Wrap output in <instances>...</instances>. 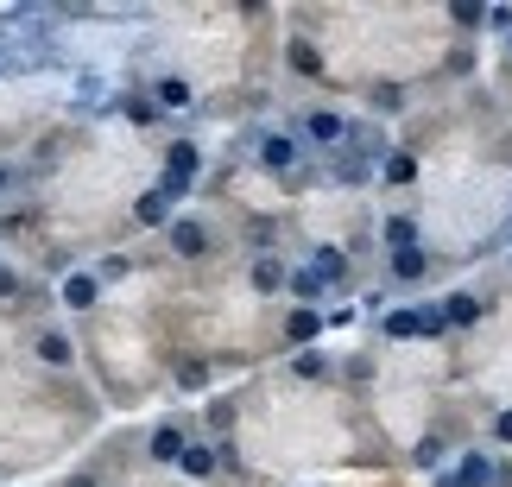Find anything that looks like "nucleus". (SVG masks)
<instances>
[{"label":"nucleus","mask_w":512,"mask_h":487,"mask_svg":"<svg viewBox=\"0 0 512 487\" xmlns=\"http://www.w3.org/2000/svg\"><path fill=\"white\" fill-rule=\"evenodd\" d=\"M304 140H298V127H260L253 133V165L266 171V178H298L304 171Z\"/></svg>","instance_id":"1"},{"label":"nucleus","mask_w":512,"mask_h":487,"mask_svg":"<svg viewBox=\"0 0 512 487\" xmlns=\"http://www.w3.org/2000/svg\"><path fill=\"white\" fill-rule=\"evenodd\" d=\"M152 184H159L177 209H184V203H190V190L203 184V146H196V140H171V146H165V159H159V178H152Z\"/></svg>","instance_id":"2"},{"label":"nucleus","mask_w":512,"mask_h":487,"mask_svg":"<svg viewBox=\"0 0 512 487\" xmlns=\"http://www.w3.org/2000/svg\"><path fill=\"white\" fill-rule=\"evenodd\" d=\"M298 140H304V152H329V159H336L342 146H354V121L342 108H304L298 114Z\"/></svg>","instance_id":"3"},{"label":"nucleus","mask_w":512,"mask_h":487,"mask_svg":"<svg viewBox=\"0 0 512 487\" xmlns=\"http://www.w3.org/2000/svg\"><path fill=\"white\" fill-rule=\"evenodd\" d=\"M165 253H171V260H184V266L209 260V253H215V228H209V216H196V209H177L171 228H165Z\"/></svg>","instance_id":"4"},{"label":"nucleus","mask_w":512,"mask_h":487,"mask_svg":"<svg viewBox=\"0 0 512 487\" xmlns=\"http://www.w3.org/2000/svg\"><path fill=\"white\" fill-rule=\"evenodd\" d=\"M32 361L45 367V374H70L76 367V336L64 323H38L32 329Z\"/></svg>","instance_id":"5"},{"label":"nucleus","mask_w":512,"mask_h":487,"mask_svg":"<svg viewBox=\"0 0 512 487\" xmlns=\"http://www.w3.org/2000/svg\"><path fill=\"white\" fill-rule=\"evenodd\" d=\"M184 443H190V418H159V424H152V431L140 437V450H146L152 469H177Z\"/></svg>","instance_id":"6"},{"label":"nucleus","mask_w":512,"mask_h":487,"mask_svg":"<svg viewBox=\"0 0 512 487\" xmlns=\"http://www.w3.org/2000/svg\"><path fill=\"white\" fill-rule=\"evenodd\" d=\"M102 272L95 266H76V272H64V279H57V304L64 310H76V317H95V310H102Z\"/></svg>","instance_id":"7"},{"label":"nucleus","mask_w":512,"mask_h":487,"mask_svg":"<svg viewBox=\"0 0 512 487\" xmlns=\"http://www.w3.org/2000/svg\"><path fill=\"white\" fill-rule=\"evenodd\" d=\"M304 272L317 279V291H323V298H329V291H348V285H354V266H348V253H342V247H329V241H317V247L304 253Z\"/></svg>","instance_id":"8"},{"label":"nucleus","mask_w":512,"mask_h":487,"mask_svg":"<svg viewBox=\"0 0 512 487\" xmlns=\"http://www.w3.org/2000/svg\"><path fill=\"white\" fill-rule=\"evenodd\" d=\"M146 95H152V108H159V114H190L196 108V83H190L184 70H159L146 83Z\"/></svg>","instance_id":"9"},{"label":"nucleus","mask_w":512,"mask_h":487,"mask_svg":"<svg viewBox=\"0 0 512 487\" xmlns=\"http://www.w3.org/2000/svg\"><path fill=\"white\" fill-rule=\"evenodd\" d=\"M285 279H291V260H285V253L260 247V253L247 260V291H253V298H279Z\"/></svg>","instance_id":"10"},{"label":"nucleus","mask_w":512,"mask_h":487,"mask_svg":"<svg viewBox=\"0 0 512 487\" xmlns=\"http://www.w3.org/2000/svg\"><path fill=\"white\" fill-rule=\"evenodd\" d=\"M323 304H291L285 310V348L291 355H304V348H317V336H323Z\"/></svg>","instance_id":"11"},{"label":"nucleus","mask_w":512,"mask_h":487,"mask_svg":"<svg viewBox=\"0 0 512 487\" xmlns=\"http://www.w3.org/2000/svg\"><path fill=\"white\" fill-rule=\"evenodd\" d=\"M430 266H437V253H430V247H399V253H386V279L392 285H424L430 279Z\"/></svg>","instance_id":"12"},{"label":"nucleus","mask_w":512,"mask_h":487,"mask_svg":"<svg viewBox=\"0 0 512 487\" xmlns=\"http://www.w3.org/2000/svg\"><path fill=\"white\" fill-rule=\"evenodd\" d=\"M177 475H184V481H215V475H222V443L190 437L184 456H177Z\"/></svg>","instance_id":"13"},{"label":"nucleus","mask_w":512,"mask_h":487,"mask_svg":"<svg viewBox=\"0 0 512 487\" xmlns=\"http://www.w3.org/2000/svg\"><path fill=\"white\" fill-rule=\"evenodd\" d=\"M449 481H456V487H494V481H500V456L462 450L456 462H449Z\"/></svg>","instance_id":"14"},{"label":"nucleus","mask_w":512,"mask_h":487,"mask_svg":"<svg viewBox=\"0 0 512 487\" xmlns=\"http://www.w3.org/2000/svg\"><path fill=\"white\" fill-rule=\"evenodd\" d=\"M171 216H177V203L165 197L159 184H146L140 197H133V216H127V222H133V228H159V235H165V228H171Z\"/></svg>","instance_id":"15"},{"label":"nucleus","mask_w":512,"mask_h":487,"mask_svg":"<svg viewBox=\"0 0 512 487\" xmlns=\"http://www.w3.org/2000/svg\"><path fill=\"white\" fill-rule=\"evenodd\" d=\"M443 317H449V329H475L481 317H487V298L481 291H443Z\"/></svg>","instance_id":"16"},{"label":"nucleus","mask_w":512,"mask_h":487,"mask_svg":"<svg viewBox=\"0 0 512 487\" xmlns=\"http://www.w3.org/2000/svg\"><path fill=\"white\" fill-rule=\"evenodd\" d=\"M285 64L298 70V76H310V83H323V76H329V64H323V51L310 45V38H291V45H285Z\"/></svg>","instance_id":"17"},{"label":"nucleus","mask_w":512,"mask_h":487,"mask_svg":"<svg viewBox=\"0 0 512 487\" xmlns=\"http://www.w3.org/2000/svg\"><path fill=\"white\" fill-rule=\"evenodd\" d=\"M380 247H386V253L424 247V235H418V222H411V216H380Z\"/></svg>","instance_id":"18"},{"label":"nucleus","mask_w":512,"mask_h":487,"mask_svg":"<svg viewBox=\"0 0 512 487\" xmlns=\"http://www.w3.org/2000/svg\"><path fill=\"white\" fill-rule=\"evenodd\" d=\"M380 336H386V342H418V304L386 310V317H380Z\"/></svg>","instance_id":"19"},{"label":"nucleus","mask_w":512,"mask_h":487,"mask_svg":"<svg viewBox=\"0 0 512 487\" xmlns=\"http://www.w3.org/2000/svg\"><path fill=\"white\" fill-rule=\"evenodd\" d=\"M373 178L380 184H411L418 178V159H411V152H380V171H373Z\"/></svg>","instance_id":"20"},{"label":"nucleus","mask_w":512,"mask_h":487,"mask_svg":"<svg viewBox=\"0 0 512 487\" xmlns=\"http://www.w3.org/2000/svg\"><path fill=\"white\" fill-rule=\"evenodd\" d=\"M291 374H298V380H329V374H336V361L317 355V348H304V355H291Z\"/></svg>","instance_id":"21"},{"label":"nucleus","mask_w":512,"mask_h":487,"mask_svg":"<svg viewBox=\"0 0 512 487\" xmlns=\"http://www.w3.org/2000/svg\"><path fill=\"white\" fill-rule=\"evenodd\" d=\"M121 114H127L133 127H159V121H165V114L152 108V95H146V89H140V95H121Z\"/></svg>","instance_id":"22"},{"label":"nucleus","mask_w":512,"mask_h":487,"mask_svg":"<svg viewBox=\"0 0 512 487\" xmlns=\"http://www.w3.org/2000/svg\"><path fill=\"white\" fill-rule=\"evenodd\" d=\"M443 336H449L443 304H418V342H443Z\"/></svg>","instance_id":"23"},{"label":"nucleus","mask_w":512,"mask_h":487,"mask_svg":"<svg viewBox=\"0 0 512 487\" xmlns=\"http://www.w3.org/2000/svg\"><path fill=\"white\" fill-rule=\"evenodd\" d=\"M373 114H405V83H373Z\"/></svg>","instance_id":"24"},{"label":"nucleus","mask_w":512,"mask_h":487,"mask_svg":"<svg viewBox=\"0 0 512 487\" xmlns=\"http://www.w3.org/2000/svg\"><path fill=\"white\" fill-rule=\"evenodd\" d=\"M171 380L184 386V393H203V386H209V361H177V367H171Z\"/></svg>","instance_id":"25"},{"label":"nucleus","mask_w":512,"mask_h":487,"mask_svg":"<svg viewBox=\"0 0 512 487\" xmlns=\"http://www.w3.org/2000/svg\"><path fill=\"white\" fill-rule=\"evenodd\" d=\"M487 443H494V450H512V405H500V412L487 418Z\"/></svg>","instance_id":"26"},{"label":"nucleus","mask_w":512,"mask_h":487,"mask_svg":"<svg viewBox=\"0 0 512 487\" xmlns=\"http://www.w3.org/2000/svg\"><path fill=\"white\" fill-rule=\"evenodd\" d=\"M26 291H32V279H26V272L0 266V304H19V298H26Z\"/></svg>","instance_id":"27"},{"label":"nucleus","mask_w":512,"mask_h":487,"mask_svg":"<svg viewBox=\"0 0 512 487\" xmlns=\"http://www.w3.org/2000/svg\"><path fill=\"white\" fill-rule=\"evenodd\" d=\"M449 19L475 32V26H487V7H481V0H456V7H449Z\"/></svg>","instance_id":"28"},{"label":"nucleus","mask_w":512,"mask_h":487,"mask_svg":"<svg viewBox=\"0 0 512 487\" xmlns=\"http://www.w3.org/2000/svg\"><path fill=\"white\" fill-rule=\"evenodd\" d=\"M19 184H26V171H19L13 159H0V203H13V197H19Z\"/></svg>","instance_id":"29"},{"label":"nucleus","mask_w":512,"mask_h":487,"mask_svg":"<svg viewBox=\"0 0 512 487\" xmlns=\"http://www.w3.org/2000/svg\"><path fill=\"white\" fill-rule=\"evenodd\" d=\"M443 456H449V443H443V437H424V443H418V462H424L430 475L443 469Z\"/></svg>","instance_id":"30"},{"label":"nucleus","mask_w":512,"mask_h":487,"mask_svg":"<svg viewBox=\"0 0 512 487\" xmlns=\"http://www.w3.org/2000/svg\"><path fill=\"white\" fill-rule=\"evenodd\" d=\"M487 32H506L512 38V7H487Z\"/></svg>","instance_id":"31"},{"label":"nucleus","mask_w":512,"mask_h":487,"mask_svg":"<svg viewBox=\"0 0 512 487\" xmlns=\"http://www.w3.org/2000/svg\"><path fill=\"white\" fill-rule=\"evenodd\" d=\"M506 45H512V38H506Z\"/></svg>","instance_id":"32"}]
</instances>
